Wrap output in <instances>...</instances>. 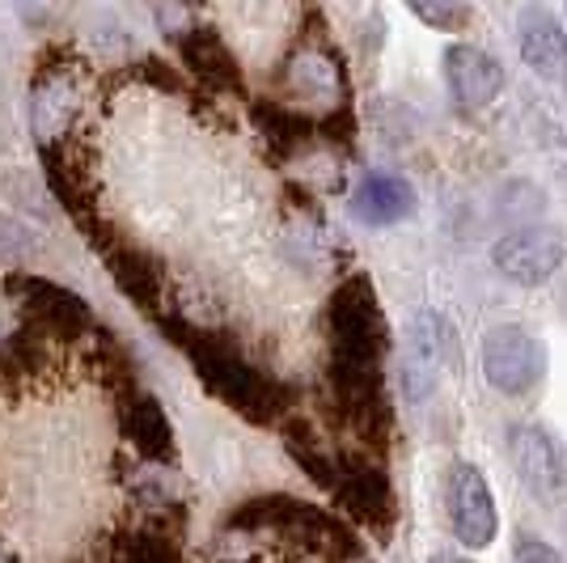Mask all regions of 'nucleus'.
<instances>
[{"instance_id": "f257e3e1", "label": "nucleus", "mask_w": 567, "mask_h": 563, "mask_svg": "<svg viewBox=\"0 0 567 563\" xmlns=\"http://www.w3.org/2000/svg\"><path fill=\"white\" fill-rule=\"evenodd\" d=\"M166 335H174V344L190 356L199 381L213 390L220 402H229L237 416H246L250 423H271L284 411V390L271 381V377L255 369L246 356L229 348L225 339L216 335H204V330L187 327V323H162Z\"/></svg>"}, {"instance_id": "f03ea898", "label": "nucleus", "mask_w": 567, "mask_h": 563, "mask_svg": "<svg viewBox=\"0 0 567 563\" xmlns=\"http://www.w3.org/2000/svg\"><path fill=\"white\" fill-rule=\"evenodd\" d=\"M234 530H276L292 546H301L309 555H322L331 563L355 560L360 546L355 534L339 521V516L313 509L306 500H292V495H259V500H246L237 504L229 516Z\"/></svg>"}, {"instance_id": "7ed1b4c3", "label": "nucleus", "mask_w": 567, "mask_h": 563, "mask_svg": "<svg viewBox=\"0 0 567 563\" xmlns=\"http://www.w3.org/2000/svg\"><path fill=\"white\" fill-rule=\"evenodd\" d=\"M9 293L22 301V314L30 330H39V335H55V339H81V335H90L94 330V314L90 306L69 293L64 284L48 280V276H9Z\"/></svg>"}, {"instance_id": "20e7f679", "label": "nucleus", "mask_w": 567, "mask_h": 563, "mask_svg": "<svg viewBox=\"0 0 567 563\" xmlns=\"http://www.w3.org/2000/svg\"><path fill=\"white\" fill-rule=\"evenodd\" d=\"M483 373L499 395L520 399L546 377V348L534 330L525 327H496L483 339Z\"/></svg>"}, {"instance_id": "39448f33", "label": "nucleus", "mask_w": 567, "mask_h": 563, "mask_svg": "<svg viewBox=\"0 0 567 563\" xmlns=\"http://www.w3.org/2000/svg\"><path fill=\"white\" fill-rule=\"evenodd\" d=\"M453 339L457 335H450L441 314L411 318V335L402 344V395L411 402L427 399L445 381L450 365H457V344Z\"/></svg>"}, {"instance_id": "423d86ee", "label": "nucleus", "mask_w": 567, "mask_h": 563, "mask_svg": "<svg viewBox=\"0 0 567 563\" xmlns=\"http://www.w3.org/2000/svg\"><path fill=\"white\" fill-rule=\"evenodd\" d=\"M331 492L360 525H373V530H390V521L399 513V500H394L385 470L364 453H339Z\"/></svg>"}, {"instance_id": "0eeeda50", "label": "nucleus", "mask_w": 567, "mask_h": 563, "mask_svg": "<svg viewBox=\"0 0 567 563\" xmlns=\"http://www.w3.org/2000/svg\"><path fill=\"white\" fill-rule=\"evenodd\" d=\"M567 242L559 229H513L508 237H499L496 250H492V263L496 272L508 284H520V288H538L546 284L559 267H564Z\"/></svg>"}, {"instance_id": "6e6552de", "label": "nucleus", "mask_w": 567, "mask_h": 563, "mask_svg": "<svg viewBox=\"0 0 567 563\" xmlns=\"http://www.w3.org/2000/svg\"><path fill=\"white\" fill-rule=\"evenodd\" d=\"M450 521L453 534L466 542L471 551H483L496 542L499 513H496V495L487 488V479L471 467V462H453L450 467Z\"/></svg>"}, {"instance_id": "1a4fd4ad", "label": "nucleus", "mask_w": 567, "mask_h": 563, "mask_svg": "<svg viewBox=\"0 0 567 563\" xmlns=\"http://www.w3.org/2000/svg\"><path fill=\"white\" fill-rule=\"evenodd\" d=\"M508 462H513V470L529 492H567V453L559 446V437H550L538 423H508Z\"/></svg>"}, {"instance_id": "9d476101", "label": "nucleus", "mask_w": 567, "mask_h": 563, "mask_svg": "<svg viewBox=\"0 0 567 563\" xmlns=\"http://www.w3.org/2000/svg\"><path fill=\"white\" fill-rule=\"evenodd\" d=\"M504 64H499L492 51L471 48V43H457L445 51V85H450L453 102L474 115V111H487L499 94H504Z\"/></svg>"}, {"instance_id": "9b49d317", "label": "nucleus", "mask_w": 567, "mask_h": 563, "mask_svg": "<svg viewBox=\"0 0 567 563\" xmlns=\"http://www.w3.org/2000/svg\"><path fill=\"white\" fill-rule=\"evenodd\" d=\"M517 48L520 60L538 72L543 81H559L567 72V25L550 9H520L517 18Z\"/></svg>"}, {"instance_id": "f8f14e48", "label": "nucleus", "mask_w": 567, "mask_h": 563, "mask_svg": "<svg viewBox=\"0 0 567 563\" xmlns=\"http://www.w3.org/2000/svg\"><path fill=\"white\" fill-rule=\"evenodd\" d=\"M178 55L208 90L216 94H237L241 90V69H237L229 43L216 34L213 25H190V30H178Z\"/></svg>"}, {"instance_id": "ddd939ff", "label": "nucleus", "mask_w": 567, "mask_h": 563, "mask_svg": "<svg viewBox=\"0 0 567 563\" xmlns=\"http://www.w3.org/2000/svg\"><path fill=\"white\" fill-rule=\"evenodd\" d=\"M118 423H123V437L136 446L141 458H148V462H174V428H169L166 407L153 395L136 390L132 399L123 402Z\"/></svg>"}, {"instance_id": "4468645a", "label": "nucleus", "mask_w": 567, "mask_h": 563, "mask_svg": "<svg viewBox=\"0 0 567 563\" xmlns=\"http://www.w3.org/2000/svg\"><path fill=\"white\" fill-rule=\"evenodd\" d=\"M411 208H415V195L399 174H369L352 195V216L373 229L399 225L402 216H411Z\"/></svg>"}, {"instance_id": "2eb2a0df", "label": "nucleus", "mask_w": 567, "mask_h": 563, "mask_svg": "<svg viewBox=\"0 0 567 563\" xmlns=\"http://www.w3.org/2000/svg\"><path fill=\"white\" fill-rule=\"evenodd\" d=\"M111 276L115 284L144 309H157L162 306V293H166V272H162V263L157 255H148L141 246H115L111 250Z\"/></svg>"}, {"instance_id": "dca6fc26", "label": "nucleus", "mask_w": 567, "mask_h": 563, "mask_svg": "<svg viewBox=\"0 0 567 563\" xmlns=\"http://www.w3.org/2000/svg\"><path fill=\"white\" fill-rule=\"evenodd\" d=\"M255 123H259V132L267 136V144H276L284 153H292V149H301V144L313 136V123H309L301 111H292V106H284V102H255Z\"/></svg>"}, {"instance_id": "f3484780", "label": "nucleus", "mask_w": 567, "mask_h": 563, "mask_svg": "<svg viewBox=\"0 0 567 563\" xmlns=\"http://www.w3.org/2000/svg\"><path fill=\"white\" fill-rule=\"evenodd\" d=\"M106 563H183L178 546L166 534H153V530H132L111 546V560Z\"/></svg>"}, {"instance_id": "a211bd4d", "label": "nucleus", "mask_w": 567, "mask_h": 563, "mask_svg": "<svg viewBox=\"0 0 567 563\" xmlns=\"http://www.w3.org/2000/svg\"><path fill=\"white\" fill-rule=\"evenodd\" d=\"M34 258H39V237H34V229L0 212V263L4 267H22V263H34Z\"/></svg>"}, {"instance_id": "6ab92c4d", "label": "nucleus", "mask_w": 567, "mask_h": 563, "mask_svg": "<svg viewBox=\"0 0 567 563\" xmlns=\"http://www.w3.org/2000/svg\"><path fill=\"white\" fill-rule=\"evenodd\" d=\"M504 216L508 221H520V229H529V221L543 212V191L529 187V183H513L508 187V195H504Z\"/></svg>"}, {"instance_id": "aec40b11", "label": "nucleus", "mask_w": 567, "mask_h": 563, "mask_svg": "<svg viewBox=\"0 0 567 563\" xmlns=\"http://www.w3.org/2000/svg\"><path fill=\"white\" fill-rule=\"evenodd\" d=\"M25 330H30V323H25V314H22V301L9 293V284H0V352H4L9 344H18Z\"/></svg>"}, {"instance_id": "412c9836", "label": "nucleus", "mask_w": 567, "mask_h": 563, "mask_svg": "<svg viewBox=\"0 0 567 563\" xmlns=\"http://www.w3.org/2000/svg\"><path fill=\"white\" fill-rule=\"evenodd\" d=\"M313 132H318V136H327V141H334V144H348L355 136L352 106H348V102H339L331 115H322L318 123H313Z\"/></svg>"}, {"instance_id": "4be33fe9", "label": "nucleus", "mask_w": 567, "mask_h": 563, "mask_svg": "<svg viewBox=\"0 0 567 563\" xmlns=\"http://www.w3.org/2000/svg\"><path fill=\"white\" fill-rule=\"evenodd\" d=\"M411 13L427 25H441V30H457V25L471 22L466 4H411Z\"/></svg>"}, {"instance_id": "5701e85b", "label": "nucleus", "mask_w": 567, "mask_h": 563, "mask_svg": "<svg viewBox=\"0 0 567 563\" xmlns=\"http://www.w3.org/2000/svg\"><path fill=\"white\" fill-rule=\"evenodd\" d=\"M513 563H564L555 546H546L538 534H517L513 542Z\"/></svg>"}, {"instance_id": "b1692460", "label": "nucleus", "mask_w": 567, "mask_h": 563, "mask_svg": "<svg viewBox=\"0 0 567 563\" xmlns=\"http://www.w3.org/2000/svg\"><path fill=\"white\" fill-rule=\"evenodd\" d=\"M432 563H471L466 555H453V551H445V555H432Z\"/></svg>"}, {"instance_id": "393cba45", "label": "nucleus", "mask_w": 567, "mask_h": 563, "mask_svg": "<svg viewBox=\"0 0 567 563\" xmlns=\"http://www.w3.org/2000/svg\"><path fill=\"white\" fill-rule=\"evenodd\" d=\"M0 563H9V560H4V555H0Z\"/></svg>"}]
</instances>
